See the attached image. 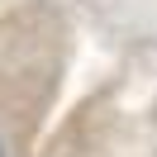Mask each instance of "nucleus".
I'll return each instance as SVG.
<instances>
[{"mask_svg": "<svg viewBox=\"0 0 157 157\" xmlns=\"http://www.w3.org/2000/svg\"><path fill=\"white\" fill-rule=\"evenodd\" d=\"M38 157H157V52L109 57L57 114Z\"/></svg>", "mask_w": 157, "mask_h": 157, "instance_id": "nucleus-2", "label": "nucleus"}, {"mask_svg": "<svg viewBox=\"0 0 157 157\" xmlns=\"http://www.w3.org/2000/svg\"><path fill=\"white\" fill-rule=\"evenodd\" d=\"M71 10L105 57L157 52V0H71Z\"/></svg>", "mask_w": 157, "mask_h": 157, "instance_id": "nucleus-3", "label": "nucleus"}, {"mask_svg": "<svg viewBox=\"0 0 157 157\" xmlns=\"http://www.w3.org/2000/svg\"><path fill=\"white\" fill-rule=\"evenodd\" d=\"M81 43L71 0H0V157H38Z\"/></svg>", "mask_w": 157, "mask_h": 157, "instance_id": "nucleus-1", "label": "nucleus"}]
</instances>
